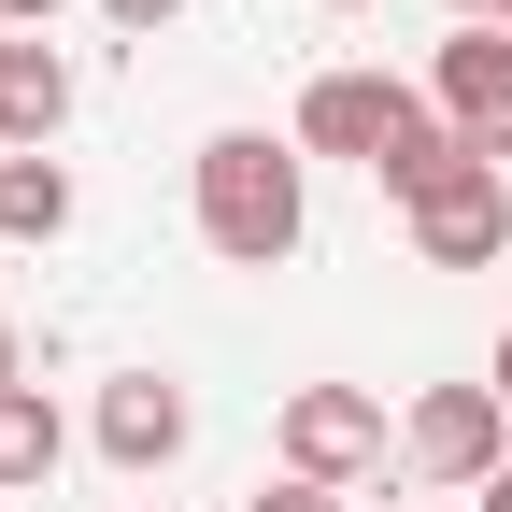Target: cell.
<instances>
[{
	"label": "cell",
	"instance_id": "cell-5",
	"mask_svg": "<svg viewBox=\"0 0 512 512\" xmlns=\"http://www.w3.org/2000/svg\"><path fill=\"white\" fill-rule=\"evenodd\" d=\"M399 214H413V256H427V271H498V256H512V185H498L484 157H456V171H441L427 200H399Z\"/></svg>",
	"mask_w": 512,
	"mask_h": 512
},
{
	"label": "cell",
	"instance_id": "cell-14",
	"mask_svg": "<svg viewBox=\"0 0 512 512\" xmlns=\"http://www.w3.org/2000/svg\"><path fill=\"white\" fill-rule=\"evenodd\" d=\"M441 15H456V29H498V15H512V0H441Z\"/></svg>",
	"mask_w": 512,
	"mask_h": 512
},
{
	"label": "cell",
	"instance_id": "cell-17",
	"mask_svg": "<svg viewBox=\"0 0 512 512\" xmlns=\"http://www.w3.org/2000/svg\"><path fill=\"white\" fill-rule=\"evenodd\" d=\"M484 512H512V470H498V484H484Z\"/></svg>",
	"mask_w": 512,
	"mask_h": 512
},
{
	"label": "cell",
	"instance_id": "cell-3",
	"mask_svg": "<svg viewBox=\"0 0 512 512\" xmlns=\"http://www.w3.org/2000/svg\"><path fill=\"white\" fill-rule=\"evenodd\" d=\"M498 441H512V413H498V384H427V399L399 413V456H413L427 484H470V498H484V484L512 470Z\"/></svg>",
	"mask_w": 512,
	"mask_h": 512
},
{
	"label": "cell",
	"instance_id": "cell-9",
	"mask_svg": "<svg viewBox=\"0 0 512 512\" xmlns=\"http://www.w3.org/2000/svg\"><path fill=\"white\" fill-rule=\"evenodd\" d=\"M57 456H72L57 399H43V384H15V399H0V498H15V484H57Z\"/></svg>",
	"mask_w": 512,
	"mask_h": 512
},
{
	"label": "cell",
	"instance_id": "cell-12",
	"mask_svg": "<svg viewBox=\"0 0 512 512\" xmlns=\"http://www.w3.org/2000/svg\"><path fill=\"white\" fill-rule=\"evenodd\" d=\"M100 15H114V29H128V43H157V29H171V15H185V0H100Z\"/></svg>",
	"mask_w": 512,
	"mask_h": 512
},
{
	"label": "cell",
	"instance_id": "cell-4",
	"mask_svg": "<svg viewBox=\"0 0 512 512\" xmlns=\"http://www.w3.org/2000/svg\"><path fill=\"white\" fill-rule=\"evenodd\" d=\"M285 470L299 484H370L384 470V399L370 384H285Z\"/></svg>",
	"mask_w": 512,
	"mask_h": 512
},
{
	"label": "cell",
	"instance_id": "cell-13",
	"mask_svg": "<svg viewBox=\"0 0 512 512\" xmlns=\"http://www.w3.org/2000/svg\"><path fill=\"white\" fill-rule=\"evenodd\" d=\"M15 384H29V342H15V313H0V399H15Z\"/></svg>",
	"mask_w": 512,
	"mask_h": 512
},
{
	"label": "cell",
	"instance_id": "cell-19",
	"mask_svg": "<svg viewBox=\"0 0 512 512\" xmlns=\"http://www.w3.org/2000/svg\"><path fill=\"white\" fill-rule=\"evenodd\" d=\"M498 29H512V15H498Z\"/></svg>",
	"mask_w": 512,
	"mask_h": 512
},
{
	"label": "cell",
	"instance_id": "cell-18",
	"mask_svg": "<svg viewBox=\"0 0 512 512\" xmlns=\"http://www.w3.org/2000/svg\"><path fill=\"white\" fill-rule=\"evenodd\" d=\"M328 15H370V0H328Z\"/></svg>",
	"mask_w": 512,
	"mask_h": 512
},
{
	"label": "cell",
	"instance_id": "cell-16",
	"mask_svg": "<svg viewBox=\"0 0 512 512\" xmlns=\"http://www.w3.org/2000/svg\"><path fill=\"white\" fill-rule=\"evenodd\" d=\"M484 384H498V413H512V328H498V370H484Z\"/></svg>",
	"mask_w": 512,
	"mask_h": 512
},
{
	"label": "cell",
	"instance_id": "cell-2",
	"mask_svg": "<svg viewBox=\"0 0 512 512\" xmlns=\"http://www.w3.org/2000/svg\"><path fill=\"white\" fill-rule=\"evenodd\" d=\"M427 128H441V114H427V86H399V72H313L285 143H299V157H356V171L384 185V157L427 143Z\"/></svg>",
	"mask_w": 512,
	"mask_h": 512
},
{
	"label": "cell",
	"instance_id": "cell-15",
	"mask_svg": "<svg viewBox=\"0 0 512 512\" xmlns=\"http://www.w3.org/2000/svg\"><path fill=\"white\" fill-rule=\"evenodd\" d=\"M0 29H57V0H0Z\"/></svg>",
	"mask_w": 512,
	"mask_h": 512
},
{
	"label": "cell",
	"instance_id": "cell-1",
	"mask_svg": "<svg viewBox=\"0 0 512 512\" xmlns=\"http://www.w3.org/2000/svg\"><path fill=\"white\" fill-rule=\"evenodd\" d=\"M313 157L271 143V128H214L200 157H185V200H200V242L228 256V271H285V256L313 242Z\"/></svg>",
	"mask_w": 512,
	"mask_h": 512
},
{
	"label": "cell",
	"instance_id": "cell-10",
	"mask_svg": "<svg viewBox=\"0 0 512 512\" xmlns=\"http://www.w3.org/2000/svg\"><path fill=\"white\" fill-rule=\"evenodd\" d=\"M72 228V171L57 157H0V242H57Z\"/></svg>",
	"mask_w": 512,
	"mask_h": 512
},
{
	"label": "cell",
	"instance_id": "cell-6",
	"mask_svg": "<svg viewBox=\"0 0 512 512\" xmlns=\"http://www.w3.org/2000/svg\"><path fill=\"white\" fill-rule=\"evenodd\" d=\"M427 114L498 171V157H512V29H456V43H441V57H427Z\"/></svg>",
	"mask_w": 512,
	"mask_h": 512
},
{
	"label": "cell",
	"instance_id": "cell-11",
	"mask_svg": "<svg viewBox=\"0 0 512 512\" xmlns=\"http://www.w3.org/2000/svg\"><path fill=\"white\" fill-rule=\"evenodd\" d=\"M242 512H342V484H299V470H285V484H256Z\"/></svg>",
	"mask_w": 512,
	"mask_h": 512
},
{
	"label": "cell",
	"instance_id": "cell-8",
	"mask_svg": "<svg viewBox=\"0 0 512 512\" xmlns=\"http://www.w3.org/2000/svg\"><path fill=\"white\" fill-rule=\"evenodd\" d=\"M185 427H200V413H185L171 370H114V384H100V456H114V470H171Z\"/></svg>",
	"mask_w": 512,
	"mask_h": 512
},
{
	"label": "cell",
	"instance_id": "cell-7",
	"mask_svg": "<svg viewBox=\"0 0 512 512\" xmlns=\"http://www.w3.org/2000/svg\"><path fill=\"white\" fill-rule=\"evenodd\" d=\"M57 128H72V57L15 29L0 43V157H57Z\"/></svg>",
	"mask_w": 512,
	"mask_h": 512
}]
</instances>
